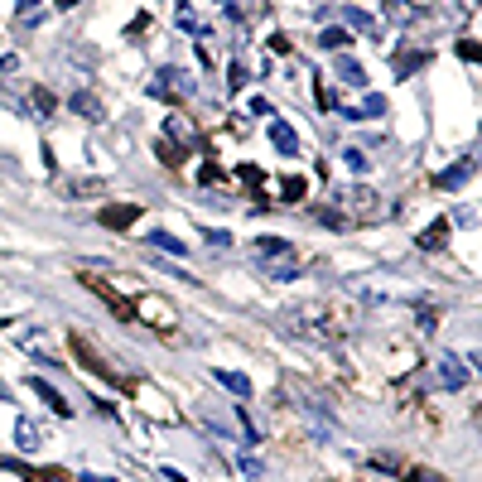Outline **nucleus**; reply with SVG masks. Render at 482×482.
<instances>
[{
    "instance_id": "obj_1",
    "label": "nucleus",
    "mask_w": 482,
    "mask_h": 482,
    "mask_svg": "<svg viewBox=\"0 0 482 482\" xmlns=\"http://www.w3.org/2000/svg\"><path fill=\"white\" fill-rule=\"evenodd\" d=\"M251 256H256V261H261V266H266L275 280H295V275H299L295 246H290V241H280V237H261V241H251Z\"/></svg>"
},
{
    "instance_id": "obj_2",
    "label": "nucleus",
    "mask_w": 482,
    "mask_h": 482,
    "mask_svg": "<svg viewBox=\"0 0 482 482\" xmlns=\"http://www.w3.org/2000/svg\"><path fill=\"white\" fill-rule=\"evenodd\" d=\"M381 208V198H376L372 188H343V193H333V213H352V217H372Z\"/></svg>"
},
{
    "instance_id": "obj_3",
    "label": "nucleus",
    "mask_w": 482,
    "mask_h": 482,
    "mask_svg": "<svg viewBox=\"0 0 482 482\" xmlns=\"http://www.w3.org/2000/svg\"><path fill=\"white\" fill-rule=\"evenodd\" d=\"M434 376H439V386H444V391H463V386H468V367L458 362L454 352H444V357L434 362Z\"/></svg>"
},
{
    "instance_id": "obj_4",
    "label": "nucleus",
    "mask_w": 482,
    "mask_h": 482,
    "mask_svg": "<svg viewBox=\"0 0 482 482\" xmlns=\"http://www.w3.org/2000/svg\"><path fill=\"white\" fill-rule=\"evenodd\" d=\"M135 217H140V208H135V203H111V208H102V213H97V222H102V227H111V232H126V227H135Z\"/></svg>"
},
{
    "instance_id": "obj_5",
    "label": "nucleus",
    "mask_w": 482,
    "mask_h": 482,
    "mask_svg": "<svg viewBox=\"0 0 482 482\" xmlns=\"http://www.w3.org/2000/svg\"><path fill=\"white\" fill-rule=\"evenodd\" d=\"M270 145H275V150H280V155H290V160H295L299 155V135L290 131V126H285V121H270Z\"/></svg>"
},
{
    "instance_id": "obj_6",
    "label": "nucleus",
    "mask_w": 482,
    "mask_h": 482,
    "mask_svg": "<svg viewBox=\"0 0 482 482\" xmlns=\"http://www.w3.org/2000/svg\"><path fill=\"white\" fill-rule=\"evenodd\" d=\"M468 179H473V160H463V164H449V169H444V174H439L434 184H439V188H463Z\"/></svg>"
},
{
    "instance_id": "obj_7",
    "label": "nucleus",
    "mask_w": 482,
    "mask_h": 482,
    "mask_svg": "<svg viewBox=\"0 0 482 482\" xmlns=\"http://www.w3.org/2000/svg\"><path fill=\"white\" fill-rule=\"evenodd\" d=\"M213 381H217V386H227V391H237V396H251V376H241V372L213 367Z\"/></svg>"
},
{
    "instance_id": "obj_8",
    "label": "nucleus",
    "mask_w": 482,
    "mask_h": 482,
    "mask_svg": "<svg viewBox=\"0 0 482 482\" xmlns=\"http://www.w3.org/2000/svg\"><path fill=\"white\" fill-rule=\"evenodd\" d=\"M444 241H449V222L439 217L434 227H425V232H420V241H415V246H420V251H439Z\"/></svg>"
},
{
    "instance_id": "obj_9",
    "label": "nucleus",
    "mask_w": 482,
    "mask_h": 482,
    "mask_svg": "<svg viewBox=\"0 0 482 482\" xmlns=\"http://www.w3.org/2000/svg\"><path fill=\"white\" fill-rule=\"evenodd\" d=\"M29 391H34V396H44V401H49V410H58L63 420L73 415V410H68V401L58 396V391H54V386H49V381H29Z\"/></svg>"
},
{
    "instance_id": "obj_10",
    "label": "nucleus",
    "mask_w": 482,
    "mask_h": 482,
    "mask_svg": "<svg viewBox=\"0 0 482 482\" xmlns=\"http://www.w3.org/2000/svg\"><path fill=\"white\" fill-rule=\"evenodd\" d=\"M73 111H78V116H87V121H102V116H107V107H102L92 92H78V97H73Z\"/></svg>"
},
{
    "instance_id": "obj_11",
    "label": "nucleus",
    "mask_w": 482,
    "mask_h": 482,
    "mask_svg": "<svg viewBox=\"0 0 482 482\" xmlns=\"http://www.w3.org/2000/svg\"><path fill=\"white\" fill-rule=\"evenodd\" d=\"M343 20H348V29H357V34H367V39H372L376 29H381V25L372 20V15H367V10H343Z\"/></svg>"
},
{
    "instance_id": "obj_12",
    "label": "nucleus",
    "mask_w": 482,
    "mask_h": 482,
    "mask_svg": "<svg viewBox=\"0 0 482 482\" xmlns=\"http://www.w3.org/2000/svg\"><path fill=\"white\" fill-rule=\"evenodd\" d=\"M29 107L39 111V116H54L58 102H54V92H49V87H29Z\"/></svg>"
},
{
    "instance_id": "obj_13",
    "label": "nucleus",
    "mask_w": 482,
    "mask_h": 482,
    "mask_svg": "<svg viewBox=\"0 0 482 482\" xmlns=\"http://www.w3.org/2000/svg\"><path fill=\"white\" fill-rule=\"evenodd\" d=\"M15 343H20V348H29V352H44V348H49V338H44L39 328H20V333H15Z\"/></svg>"
},
{
    "instance_id": "obj_14",
    "label": "nucleus",
    "mask_w": 482,
    "mask_h": 482,
    "mask_svg": "<svg viewBox=\"0 0 482 482\" xmlns=\"http://www.w3.org/2000/svg\"><path fill=\"white\" fill-rule=\"evenodd\" d=\"M425 58H429V54H420V49H410V54L401 49V54H396V73H401V78H405V73H415V68H420Z\"/></svg>"
},
{
    "instance_id": "obj_15",
    "label": "nucleus",
    "mask_w": 482,
    "mask_h": 482,
    "mask_svg": "<svg viewBox=\"0 0 482 482\" xmlns=\"http://www.w3.org/2000/svg\"><path fill=\"white\" fill-rule=\"evenodd\" d=\"M68 193H73V198H87V193H102V179H68Z\"/></svg>"
},
{
    "instance_id": "obj_16",
    "label": "nucleus",
    "mask_w": 482,
    "mask_h": 482,
    "mask_svg": "<svg viewBox=\"0 0 482 482\" xmlns=\"http://www.w3.org/2000/svg\"><path fill=\"white\" fill-rule=\"evenodd\" d=\"M150 246H160V251H174V256H184V241L169 237V232H150Z\"/></svg>"
},
{
    "instance_id": "obj_17",
    "label": "nucleus",
    "mask_w": 482,
    "mask_h": 482,
    "mask_svg": "<svg viewBox=\"0 0 482 482\" xmlns=\"http://www.w3.org/2000/svg\"><path fill=\"white\" fill-rule=\"evenodd\" d=\"M15 439H20V449H34V444H39V429L29 425V420H20V425H15Z\"/></svg>"
},
{
    "instance_id": "obj_18",
    "label": "nucleus",
    "mask_w": 482,
    "mask_h": 482,
    "mask_svg": "<svg viewBox=\"0 0 482 482\" xmlns=\"http://www.w3.org/2000/svg\"><path fill=\"white\" fill-rule=\"evenodd\" d=\"M179 29H184V34H203V20H198L188 5H179Z\"/></svg>"
},
{
    "instance_id": "obj_19",
    "label": "nucleus",
    "mask_w": 482,
    "mask_h": 482,
    "mask_svg": "<svg viewBox=\"0 0 482 482\" xmlns=\"http://www.w3.org/2000/svg\"><path fill=\"white\" fill-rule=\"evenodd\" d=\"M319 44H323V49H343V44H348V29H323Z\"/></svg>"
},
{
    "instance_id": "obj_20",
    "label": "nucleus",
    "mask_w": 482,
    "mask_h": 482,
    "mask_svg": "<svg viewBox=\"0 0 482 482\" xmlns=\"http://www.w3.org/2000/svg\"><path fill=\"white\" fill-rule=\"evenodd\" d=\"M338 73H343L348 82H367V73H362V68H357L352 58H338Z\"/></svg>"
},
{
    "instance_id": "obj_21",
    "label": "nucleus",
    "mask_w": 482,
    "mask_h": 482,
    "mask_svg": "<svg viewBox=\"0 0 482 482\" xmlns=\"http://www.w3.org/2000/svg\"><path fill=\"white\" fill-rule=\"evenodd\" d=\"M458 58H463V63H478V58H482V49L473 44V39H458Z\"/></svg>"
},
{
    "instance_id": "obj_22",
    "label": "nucleus",
    "mask_w": 482,
    "mask_h": 482,
    "mask_svg": "<svg viewBox=\"0 0 482 482\" xmlns=\"http://www.w3.org/2000/svg\"><path fill=\"white\" fill-rule=\"evenodd\" d=\"M280 193H285L290 203H299V198H304V179H285V184H280Z\"/></svg>"
},
{
    "instance_id": "obj_23",
    "label": "nucleus",
    "mask_w": 482,
    "mask_h": 482,
    "mask_svg": "<svg viewBox=\"0 0 482 482\" xmlns=\"http://www.w3.org/2000/svg\"><path fill=\"white\" fill-rule=\"evenodd\" d=\"M314 102H319L323 111H328V107H338V102H333V92H328V87H323V82H314Z\"/></svg>"
},
{
    "instance_id": "obj_24",
    "label": "nucleus",
    "mask_w": 482,
    "mask_h": 482,
    "mask_svg": "<svg viewBox=\"0 0 482 482\" xmlns=\"http://www.w3.org/2000/svg\"><path fill=\"white\" fill-rule=\"evenodd\" d=\"M203 237H208V246H217V251H227V246H232V237H227V232H213V227H208Z\"/></svg>"
},
{
    "instance_id": "obj_25",
    "label": "nucleus",
    "mask_w": 482,
    "mask_h": 482,
    "mask_svg": "<svg viewBox=\"0 0 482 482\" xmlns=\"http://www.w3.org/2000/svg\"><path fill=\"white\" fill-rule=\"evenodd\" d=\"M237 179H241V184H261V169H256V164H241Z\"/></svg>"
},
{
    "instance_id": "obj_26",
    "label": "nucleus",
    "mask_w": 482,
    "mask_h": 482,
    "mask_svg": "<svg viewBox=\"0 0 482 482\" xmlns=\"http://www.w3.org/2000/svg\"><path fill=\"white\" fill-rule=\"evenodd\" d=\"M29 5H34V0H15V10H29Z\"/></svg>"
},
{
    "instance_id": "obj_27",
    "label": "nucleus",
    "mask_w": 482,
    "mask_h": 482,
    "mask_svg": "<svg viewBox=\"0 0 482 482\" xmlns=\"http://www.w3.org/2000/svg\"><path fill=\"white\" fill-rule=\"evenodd\" d=\"M222 5H227V0H222Z\"/></svg>"
}]
</instances>
